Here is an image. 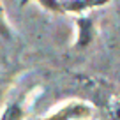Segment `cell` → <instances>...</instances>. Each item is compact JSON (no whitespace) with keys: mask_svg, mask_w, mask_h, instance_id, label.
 <instances>
[{"mask_svg":"<svg viewBox=\"0 0 120 120\" xmlns=\"http://www.w3.org/2000/svg\"><path fill=\"white\" fill-rule=\"evenodd\" d=\"M74 25H76V42L72 48L76 51H83L86 49L92 42H94L95 35H97V28H95V23L92 16H76L74 18Z\"/></svg>","mask_w":120,"mask_h":120,"instance_id":"4","label":"cell"},{"mask_svg":"<svg viewBox=\"0 0 120 120\" xmlns=\"http://www.w3.org/2000/svg\"><path fill=\"white\" fill-rule=\"evenodd\" d=\"M104 120H120V94H111L104 104Z\"/></svg>","mask_w":120,"mask_h":120,"instance_id":"5","label":"cell"},{"mask_svg":"<svg viewBox=\"0 0 120 120\" xmlns=\"http://www.w3.org/2000/svg\"><path fill=\"white\" fill-rule=\"evenodd\" d=\"M106 4H109V0H44L41 7L55 14H72L76 18Z\"/></svg>","mask_w":120,"mask_h":120,"instance_id":"1","label":"cell"},{"mask_svg":"<svg viewBox=\"0 0 120 120\" xmlns=\"http://www.w3.org/2000/svg\"><path fill=\"white\" fill-rule=\"evenodd\" d=\"M12 28L9 25V19L5 16V9H4V4L0 0V39L4 41H12Z\"/></svg>","mask_w":120,"mask_h":120,"instance_id":"6","label":"cell"},{"mask_svg":"<svg viewBox=\"0 0 120 120\" xmlns=\"http://www.w3.org/2000/svg\"><path fill=\"white\" fill-rule=\"evenodd\" d=\"M94 115V104L83 99H71L56 106L41 120H90Z\"/></svg>","mask_w":120,"mask_h":120,"instance_id":"2","label":"cell"},{"mask_svg":"<svg viewBox=\"0 0 120 120\" xmlns=\"http://www.w3.org/2000/svg\"><path fill=\"white\" fill-rule=\"evenodd\" d=\"M37 90H39V86L30 88L26 92H23V94H19L11 102H7L4 111H2V115H0V120H25L30 106L34 102V97L39 95V94H35Z\"/></svg>","mask_w":120,"mask_h":120,"instance_id":"3","label":"cell"}]
</instances>
